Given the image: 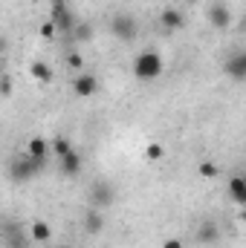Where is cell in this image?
<instances>
[{"label":"cell","instance_id":"obj_1","mask_svg":"<svg viewBox=\"0 0 246 248\" xmlns=\"http://www.w3.org/2000/svg\"><path fill=\"white\" fill-rule=\"evenodd\" d=\"M133 78L136 81H157V78H162V72H165V61H162V55L157 52V49H142L136 58H133Z\"/></svg>","mask_w":246,"mask_h":248},{"label":"cell","instance_id":"obj_2","mask_svg":"<svg viewBox=\"0 0 246 248\" xmlns=\"http://www.w3.org/2000/svg\"><path fill=\"white\" fill-rule=\"evenodd\" d=\"M47 168V159H32V156H18V159H12V165H9V179L12 182H18V185H23V182H32L41 170Z\"/></svg>","mask_w":246,"mask_h":248},{"label":"cell","instance_id":"obj_3","mask_svg":"<svg viewBox=\"0 0 246 248\" xmlns=\"http://www.w3.org/2000/svg\"><path fill=\"white\" fill-rule=\"evenodd\" d=\"M110 35H113L116 41H122V44H130V41L139 35V23H136V17H133L130 12H116L113 20H110Z\"/></svg>","mask_w":246,"mask_h":248},{"label":"cell","instance_id":"obj_4","mask_svg":"<svg viewBox=\"0 0 246 248\" xmlns=\"http://www.w3.org/2000/svg\"><path fill=\"white\" fill-rule=\"evenodd\" d=\"M50 23L55 26V32L58 35H70L72 29H75V15L67 9V3L64 0H58V3H53V12H50Z\"/></svg>","mask_w":246,"mask_h":248},{"label":"cell","instance_id":"obj_5","mask_svg":"<svg viewBox=\"0 0 246 248\" xmlns=\"http://www.w3.org/2000/svg\"><path fill=\"white\" fill-rule=\"evenodd\" d=\"M116 202V187L105 179H99L96 185L90 187V208H99V211H107L110 205Z\"/></svg>","mask_w":246,"mask_h":248},{"label":"cell","instance_id":"obj_6","mask_svg":"<svg viewBox=\"0 0 246 248\" xmlns=\"http://www.w3.org/2000/svg\"><path fill=\"white\" fill-rule=\"evenodd\" d=\"M0 240H3V246H6V248H32L29 234H26L20 225H12V222H6V225H3Z\"/></svg>","mask_w":246,"mask_h":248},{"label":"cell","instance_id":"obj_7","mask_svg":"<svg viewBox=\"0 0 246 248\" xmlns=\"http://www.w3.org/2000/svg\"><path fill=\"white\" fill-rule=\"evenodd\" d=\"M72 93L78 95V98H93L96 93H99V78L93 75V72H78L75 78H72Z\"/></svg>","mask_w":246,"mask_h":248},{"label":"cell","instance_id":"obj_8","mask_svg":"<svg viewBox=\"0 0 246 248\" xmlns=\"http://www.w3.org/2000/svg\"><path fill=\"white\" fill-rule=\"evenodd\" d=\"M105 211H99V208H87L84 211V217H81V231L87 234V237H96V234H102L105 231Z\"/></svg>","mask_w":246,"mask_h":248},{"label":"cell","instance_id":"obj_9","mask_svg":"<svg viewBox=\"0 0 246 248\" xmlns=\"http://www.w3.org/2000/svg\"><path fill=\"white\" fill-rule=\"evenodd\" d=\"M223 72L232 78V81H244L246 78V52H235V55H229L226 61H223Z\"/></svg>","mask_w":246,"mask_h":248},{"label":"cell","instance_id":"obj_10","mask_svg":"<svg viewBox=\"0 0 246 248\" xmlns=\"http://www.w3.org/2000/svg\"><path fill=\"white\" fill-rule=\"evenodd\" d=\"M209 23H211L214 29L226 32V29L232 26V9H229V6H223V3H214V6L209 9Z\"/></svg>","mask_w":246,"mask_h":248},{"label":"cell","instance_id":"obj_11","mask_svg":"<svg viewBox=\"0 0 246 248\" xmlns=\"http://www.w3.org/2000/svg\"><path fill=\"white\" fill-rule=\"evenodd\" d=\"M58 168H61V176H67V179H75V176L81 173L84 162H81V156H78L75 150H70V153L58 156Z\"/></svg>","mask_w":246,"mask_h":248},{"label":"cell","instance_id":"obj_12","mask_svg":"<svg viewBox=\"0 0 246 248\" xmlns=\"http://www.w3.org/2000/svg\"><path fill=\"white\" fill-rule=\"evenodd\" d=\"M185 17L180 9H174V6H165L162 12H159V26L165 29V32H177V29H183Z\"/></svg>","mask_w":246,"mask_h":248},{"label":"cell","instance_id":"obj_13","mask_svg":"<svg viewBox=\"0 0 246 248\" xmlns=\"http://www.w3.org/2000/svg\"><path fill=\"white\" fill-rule=\"evenodd\" d=\"M217 240H220V228H217V222H211V219L200 222V228H197V243H200V246H214Z\"/></svg>","mask_w":246,"mask_h":248},{"label":"cell","instance_id":"obj_14","mask_svg":"<svg viewBox=\"0 0 246 248\" xmlns=\"http://www.w3.org/2000/svg\"><path fill=\"white\" fill-rule=\"evenodd\" d=\"M229 199H232L238 208L246 205V179L244 176H232V179H229Z\"/></svg>","mask_w":246,"mask_h":248},{"label":"cell","instance_id":"obj_15","mask_svg":"<svg viewBox=\"0 0 246 248\" xmlns=\"http://www.w3.org/2000/svg\"><path fill=\"white\" fill-rule=\"evenodd\" d=\"M47 153H50V141H47V139L32 136V139L26 141V156H32V159H47Z\"/></svg>","mask_w":246,"mask_h":248},{"label":"cell","instance_id":"obj_16","mask_svg":"<svg viewBox=\"0 0 246 248\" xmlns=\"http://www.w3.org/2000/svg\"><path fill=\"white\" fill-rule=\"evenodd\" d=\"M29 240H32V243H50V240H53V228H50L44 219H38V222L29 225Z\"/></svg>","mask_w":246,"mask_h":248},{"label":"cell","instance_id":"obj_17","mask_svg":"<svg viewBox=\"0 0 246 248\" xmlns=\"http://www.w3.org/2000/svg\"><path fill=\"white\" fill-rule=\"evenodd\" d=\"M29 75H32V78H38L41 84H50V81H53V66H50V63H44V61H32Z\"/></svg>","mask_w":246,"mask_h":248},{"label":"cell","instance_id":"obj_18","mask_svg":"<svg viewBox=\"0 0 246 248\" xmlns=\"http://www.w3.org/2000/svg\"><path fill=\"white\" fill-rule=\"evenodd\" d=\"M50 150H53L55 156H64V153H70V150H72V144H70V139L58 136V139H53V141H50Z\"/></svg>","mask_w":246,"mask_h":248},{"label":"cell","instance_id":"obj_19","mask_svg":"<svg viewBox=\"0 0 246 248\" xmlns=\"http://www.w3.org/2000/svg\"><path fill=\"white\" fill-rule=\"evenodd\" d=\"M197 173H200L203 179H214V176L220 173V168H217L214 162H200V165H197Z\"/></svg>","mask_w":246,"mask_h":248},{"label":"cell","instance_id":"obj_20","mask_svg":"<svg viewBox=\"0 0 246 248\" xmlns=\"http://www.w3.org/2000/svg\"><path fill=\"white\" fill-rule=\"evenodd\" d=\"M145 156H148L151 162H157V159H162V156H165V147H162L159 141H151V144L145 147Z\"/></svg>","mask_w":246,"mask_h":248},{"label":"cell","instance_id":"obj_21","mask_svg":"<svg viewBox=\"0 0 246 248\" xmlns=\"http://www.w3.org/2000/svg\"><path fill=\"white\" fill-rule=\"evenodd\" d=\"M72 32H75L78 41H90V38H93V26H90V23H75Z\"/></svg>","mask_w":246,"mask_h":248},{"label":"cell","instance_id":"obj_22","mask_svg":"<svg viewBox=\"0 0 246 248\" xmlns=\"http://www.w3.org/2000/svg\"><path fill=\"white\" fill-rule=\"evenodd\" d=\"M67 66H70V69H75V72H84V55L70 52V55H67Z\"/></svg>","mask_w":246,"mask_h":248},{"label":"cell","instance_id":"obj_23","mask_svg":"<svg viewBox=\"0 0 246 248\" xmlns=\"http://www.w3.org/2000/svg\"><path fill=\"white\" fill-rule=\"evenodd\" d=\"M38 35H41L44 41H53V38H55L58 32H55V26H53V23L47 20V23H41V29H38Z\"/></svg>","mask_w":246,"mask_h":248},{"label":"cell","instance_id":"obj_24","mask_svg":"<svg viewBox=\"0 0 246 248\" xmlns=\"http://www.w3.org/2000/svg\"><path fill=\"white\" fill-rule=\"evenodd\" d=\"M0 95H12V81H9V75H0Z\"/></svg>","mask_w":246,"mask_h":248},{"label":"cell","instance_id":"obj_25","mask_svg":"<svg viewBox=\"0 0 246 248\" xmlns=\"http://www.w3.org/2000/svg\"><path fill=\"white\" fill-rule=\"evenodd\" d=\"M159 248H183V240H177V237H168V240H162V246Z\"/></svg>","mask_w":246,"mask_h":248},{"label":"cell","instance_id":"obj_26","mask_svg":"<svg viewBox=\"0 0 246 248\" xmlns=\"http://www.w3.org/2000/svg\"><path fill=\"white\" fill-rule=\"evenodd\" d=\"M53 3H58V0H53Z\"/></svg>","mask_w":246,"mask_h":248}]
</instances>
